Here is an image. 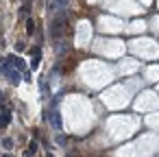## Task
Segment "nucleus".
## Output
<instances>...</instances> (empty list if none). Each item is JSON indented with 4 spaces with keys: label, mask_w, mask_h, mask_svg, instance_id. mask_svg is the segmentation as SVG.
Wrapping results in <instances>:
<instances>
[{
    "label": "nucleus",
    "mask_w": 159,
    "mask_h": 157,
    "mask_svg": "<svg viewBox=\"0 0 159 157\" xmlns=\"http://www.w3.org/2000/svg\"><path fill=\"white\" fill-rule=\"evenodd\" d=\"M68 7H70V0H50V2H48V11H50L52 16L63 13Z\"/></svg>",
    "instance_id": "nucleus-1"
},
{
    "label": "nucleus",
    "mask_w": 159,
    "mask_h": 157,
    "mask_svg": "<svg viewBox=\"0 0 159 157\" xmlns=\"http://www.w3.org/2000/svg\"><path fill=\"white\" fill-rule=\"evenodd\" d=\"M50 124L55 127V131H61V118H59L57 111H52V116H50Z\"/></svg>",
    "instance_id": "nucleus-2"
},
{
    "label": "nucleus",
    "mask_w": 159,
    "mask_h": 157,
    "mask_svg": "<svg viewBox=\"0 0 159 157\" xmlns=\"http://www.w3.org/2000/svg\"><path fill=\"white\" fill-rule=\"evenodd\" d=\"M35 148H37V144H35V142H31V146H29V150H26V157H31V155L35 153Z\"/></svg>",
    "instance_id": "nucleus-5"
},
{
    "label": "nucleus",
    "mask_w": 159,
    "mask_h": 157,
    "mask_svg": "<svg viewBox=\"0 0 159 157\" xmlns=\"http://www.w3.org/2000/svg\"><path fill=\"white\" fill-rule=\"evenodd\" d=\"M7 61H9V63H11L13 68H18V70H22V59H16V57H9Z\"/></svg>",
    "instance_id": "nucleus-3"
},
{
    "label": "nucleus",
    "mask_w": 159,
    "mask_h": 157,
    "mask_svg": "<svg viewBox=\"0 0 159 157\" xmlns=\"http://www.w3.org/2000/svg\"><path fill=\"white\" fill-rule=\"evenodd\" d=\"M9 76H11V81H13V83H18V81H20V74H18V72H9Z\"/></svg>",
    "instance_id": "nucleus-6"
},
{
    "label": "nucleus",
    "mask_w": 159,
    "mask_h": 157,
    "mask_svg": "<svg viewBox=\"0 0 159 157\" xmlns=\"http://www.w3.org/2000/svg\"><path fill=\"white\" fill-rule=\"evenodd\" d=\"M5 157H11V155H5Z\"/></svg>",
    "instance_id": "nucleus-8"
},
{
    "label": "nucleus",
    "mask_w": 159,
    "mask_h": 157,
    "mask_svg": "<svg viewBox=\"0 0 159 157\" xmlns=\"http://www.w3.org/2000/svg\"><path fill=\"white\" fill-rule=\"evenodd\" d=\"M9 120H11V118H9V113H5L2 118H0V124H9Z\"/></svg>",
    "instance_id": "nucleus-7"
},
{
    "label": "nucleus",
    "mask_w": 159,
    "mask_h": 157,
    "mask_svg": "<svg viewBox=\"0 0 159 157\" xmlns=\"http://www.w3.org/2000/svg\"><path fill=\"white\" fill-rule=\"evenodd\" d=\"M2 146H5V148H11V146H13V140H11V137H5V140H2Z\"/></svg>",
    "instance_id": "nucleus-4"
}]
</instances>
